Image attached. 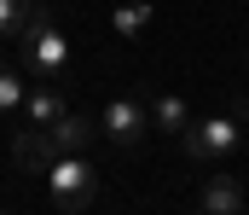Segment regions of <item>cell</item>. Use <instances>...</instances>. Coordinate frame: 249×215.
I'll use <instances>...</instances> for the list:
<instances>
[{
    "label": "cell",
    "mask_w": 249,
    "mask_h": 215,
    "mask_svg": "<svg viewBox=\"0 0 249 215\" xmlns=\"http://www.w3.org/2000/svg\"><path fill=\"white\" fill-rule=\"evenodd\" d=\"M64 64H70V41L53 18H35L23 35H18V70L29 81H58Z\"/></svg>",
    "instance_id": "1"
},
{
    "label": "cell",
    "mask_w": 249,
    "mask_h": 215,
    "mask_svg": "<svg viewBox=\"0 0 249 215\" xmlns=\"http://www.w3.org/2000/svg\"><path fill=\"white\" fill-rule=\"evenodd\" d=\"M47 198H53V210L64 215H81L99 204V169L87 163V157H75V151H58V163L47 169Z\"/></svg>",
    "instance_id": "2"
},
{
    "label": "cell",
    "mask_w": 249,
    "mask_h": 215,
    "mask_svg": "<svg viewBox=\"0 0 249 215\" xmlns=\"http://www.w3.org/2000/svg\"><path fill=\"white\" fill-rule=\"evenodd\" d=\"M186 145V157L197 163H232V151L244 145V122L232 117V111H220V117H191V128L180 134Z\"/></svg>",
    "instance_id": "3"
},
{
    "label": "cell",
    "mask_w": 249,
    "mask_h": 215,
    "mask_svg": "<svg viewBox=\"0 0 249 215\" xmlns=\"http://www.w3.org/2000/svg\"><path fill=\"white\" fill-rule=\"evenodd\" d=\"M99 128H105V140L122 145V151L145 145V134L157 128V122H151V99H127V93H116V99L99 111Z\"/></svg>",
    "instance_id": "4"
},
{
    "label": "cell",
    "mask_w": 249,
    "mask_h": 215,
    "mask_svg": "<svg viewBox=\"0 0 249 215\" xmlns=\"http://www.w3.org/2000/svg\"><path fill=\"white\" fill-rule=\"evenodd\" d=\"M244 204H249V192L226 163H220V175H203V192H197V210L203 215H238Z\"/></svg>",
    "instance_id": "5"
},
{
    "label": "cell",
    "mask_w": 249,
    "mask_h": 215,
    "mask_svg": "<svg viewBox=\"0 0 249 215\" xmlns=\"http://www.w3.org/2000/svg\"><path fill=\"white\" fill-rule=\"evenodd\" d=\"M12 163H18L23 175H47V169L58 163L53 134H47V128H35V122H29V128H18V134H12Z\"/></svg>",
    "instance_id": "6"
},
{
    "label": "cell",
    "mask_w": 249,
    "mask_h": 215,
    "mask_svg": "<svg viewBox=\"0 0 249 215\" xmlns=\"http://www.w3.org/2000/svg\"><path fill=\"white\" fill-rule=\"evenodd\" d=\"M47 134H53V145H58V151H75V157H87V151H93V140H99L105 128H99L93 117H81V111H64V117L47 128Z\"/></svg>",
    "instance_id": "7"
},
{
    "label": "cell",
    "mask_w": 249,
    "mask_h": 215,
    "mask_svg": "<svg viewBox=\"0 0 249 215\" xmlns=\"http://www.w3.org/2000/svg\"><path fill=\"white\" fill-rule=\"evenodd\" d=\"M64 117V93L53 81H41V87H29V99H23V122H35V128H53Z\"/></svg>",
    "instance_id": "8"
},
{
    "label": "cell",
    "mask_w": 249,
    "mask_h": 215,
    "mask_svg": "<svg viewBox=\"0 0 249 215\" xmlns=\"http://www.w3.org/2000/svg\"><path fill=\"white\" fill-rule=\"evenodd\" d=\"M151 122H157V134H174V140H180L191 128V105L180 93H157V99H151Z\"/></svg>",
    "instance_id": "9"
},
{
    "label": "cell",
    "mask_w": 249,
    "mask_h": 215,
    "mask_svg": "<svg viewBox=\"0 0 249 215\" xmlns=\"http://www.w3.org/2000/svg\"><path fill=\"white\" fill-rule=\"evenodd\" d=\"M151 23H157V6H145V0H122L110 12V35H122V41H139Z\"/></svg>",
    "instance_id": "10"
},
{
    "label": "cell",
    "mask_w": 249,
    "mask_h": 215,
    "mask_svg": "<svg viewBox=\"0 0 249 215\" xmlns=\"http://www.w3.org/2000/svg\"><path fill=\"white\" fill-rule=\"evenodd\" d=\"M23 81H29L23 70H0V122L23 111V99H29V87H23Z\"/></svg>",
    "instance_id": "11"
},
{
    "label": "cell",
    "mask_w": 249,
    "mask_h": 215,
    "mask_svg": "<svg viewBox=\"0 0 249 215\" xmlns=\"http://www.w3.org/2000/svg\"><path fill=\"white\" fill-rule=\"evenodd\" d=\"M35 18H41V12H35L29 0H0V35H23Z\"/></svg>",
    "instance_id": "12"
},
{
    "label": "cell",
    "mask_w": 249,
    "mask_h": 215,
    "mask_svg": "<svg viewBox=\"0 0 249 215\" xmlns=\"http://www.w3.org/2000/svg\"><path fill=\"white\" fill-rule=\"evenodd\" d=\"M226 111H232L238 122H249V99H244V93H232V105H226Z\"/></svg>",
    "instance_id": "13"
}]
</instances>
